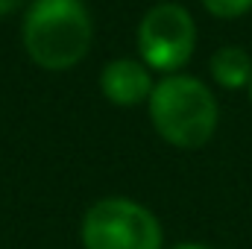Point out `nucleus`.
Returning <instances> with one entry per match:
<instances>
[{
	"label": "nucleus",
	"instance_id": "nucleus-1",
	"mask_svg": "<svg viewBox=\"0 0 252 249\" xmlns=\"http://www.w3.org/2000/svg\"><path fill=\"white\" fill-rule=\"evenodd\" d=\"M21 38L27 56L38 67L67 70L88 56L94 27L82 0H32Z\"/></svg>",
	"mask_w": 252,
	"mask_h": 249
},
{
	"label": "nucleus",
	"instance_id": "nucleus-2",
	"mask_svg": "<svg viewBox=\"0 0 252 249\" xmlns=\"http://www.w3.org/2000/svg\"><path fill=\"white\" fill-rule=\"evenodd\" d=\"M147 103L156 132L173 147L196 150L208 144L217 129V100L196 76L170 73L167 79L156 82Z\"/></svg>",
	"mask_w": 252,
	"mask_h": 249
},
{
	"label": "nucleus",
	"instance_id": "nucleus-3",
	"mask_svg": "<svg viewBox=\"0 0 252 249\" xmlns=\"http://www.w3.org/2000/svg\"><path fill=\"white\" fill-rule=\"evenodd\" d=\"M85 249H161L158 217L135 199L106 196L94 202L82 217Z\"/></svg>",
	"mask_w": 252,
	"mask_h": 249
},
{
	"label": "nucleus",
	"instance_id": "nucleus-4",
	"mask_svg": "<svg viewBox=\"0 0 252 249\" xmlns=\"http://www.w3.org/2000/svg\"><path fill=\"white\" fill-rule=\"evenodd\" d=\"M196 47V24L179 3H156L138 24V53L147 67L176 73Z\"/></svg>",
	"mask_w": 252,
	"mask_h": 249
},
{
	"label": "nucleus",
	"instance_id": "nucleus-5",
	"mask_svg": "<svg viewBox=\"0 0 252 249\" xmlns=\"http://www.w3.org/2000/svg\"><path fill=\"white\" fill-rule=\"evenodd\" d=\"M153 88H156V82L150 76V67L141 59H129V56L115 59V62L106 64L103 73H100L103 97L109 103H115V106H124V109L150 100Z\"/></svg>",
	"mask_w": 252,
	"mask_h": 249
},
{
	"label": "nucleus",
	"instance_id": "nucleus-6",
	"mask_svg": "<svg viewBox=\"0 0 252 249\" xmlns=\"http://www.w3.org/2000/svg\"><path fill=\"white\" fill-rule=\"evenodd\" d=\"M211 76L223 88H247L252 82V59L244 47H220L211 56Z\"/></svg>",
	"mask_w": 252,
	"mask_h": 249
},
{
	"label": "nucleus",
	"instance_id": "nucleus-7",
	"mask_svg": "<svg viewBox=\"0 0 252 249\" xmlns=\"http://www.w3.org/2000/svg\"><path fill=\"white\" fill-rule=\"evenodd\" d=\"M202 6L214 15V18H223V21H232V18H241L252 9V0H202Z\"/></svg>",
	"mask_w": 252,
	"mask_h": 249
},
{
	"label": "nucleus",
	"instance_id": "nucleus-8",
	"mask_svg": "<svg viewBox=\"0 0 252 249\" xmlns=\"http://www.w3.org/2000/svg\"><path fill=\"white\" fill-rule=\"evenodd\" d=\"M24 3H27V0H0V18H3V15H12V12L21 9Z\"/></svg>",
	"mask_w": 252,
	"mask_h": 249
},
{
	"label": "nucleus",
	"instance_id": "nucleus-9",
	"mask_svg": "<svg viewBox=\"0 0 252 249\" xmlns=\"http://www.w3.org/2000/svg\"><path fill=\"white\" fill-rule=\"evenodd\" d=\"M173 249H211V247H205V244H193V241H188V244H176Z\"/></svg>",
	"mask_w": 252,
	"mask_h": 249
},
{
	"label": "nucleus",
	"instance_id": "nucleus-10",
	"mask_svg": "<svg viewBox=\"0 0 252 249\" xmlns=\"http://www.w3.org/2000/svg\"><path fill=\"white\" fill-rule=\"evenodd\" d=\"M250 97H252V82H250Z\"/></svg>",
	"mask_w": 252,
	"mask_h": 249
}]
</instances>
